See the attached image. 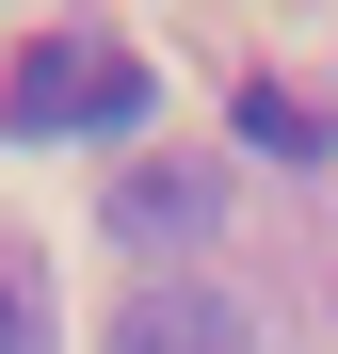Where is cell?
I'll return each mask as SVG.
<instances>
[{"mask_svg":"<svg viewBox=\"0 0 338 354\" xmlns=\"http://www.w3.org/2000/svg\"><path fill=\"white\" fill-rule=\"evenodd\" d=\"M0 129H17V145L145 129V65H129V48H81V32H48V48H17V81H0Z\"/></svg>","mask_w":338,"mask_h":354,"instance_id":"1","label":"cell"},{"mask_svg":"<svg viewBox=\"0 0 338 354\" xmlns=\"http://www.w3.org/2000/svg\"><path fill=\"white\" fill-rule=\"evenodd\" d=\"M97 354H258V322L225 306V274H145L129 306L97 322Z\"/></svg>","mask_w":338,"mask_h":354,"instance_id":"2","label":"cell"},{"mask_svg":"<svg viewBox=\"0 0 338 354\" xmlns=\"http://www.w3.org/2000/svg\"><path fill=\"white\" fill-rule=\"evenodd\" d=\"M113 242H145V258L225 242V161H129L113 177Z\"/></svg>","mask_w":338,"mask_h":354,"instance_id":"3","label":"cell"},{"mask_svg":"<svg viewBox=\"0 0 338 354\" xmlns=\"http://www.w3.org/2000/svg\"><path fill=\"white\" fill-rule=\"evenodd\" d=\"M242 145H274V161H306L322 129H306V97H274V81H258V97H242Z\"/></svg>","mask_w":338,"mask_h":354,"instance_id":"4","label":"cell"},{"mask_svg":"<svg viewBox=\"0 0 338 354\" xmlns=\"http://www.w3.org/2000/svg\"><path fill=\"white\" fill-rule=\"evenodd\" d=\"M17 338H32V322H17V274H0V354H17Z\"/></svg>","mask_w":338,"mask_h":354,"instance_id":"5","label":"cell"}]
</instances>
